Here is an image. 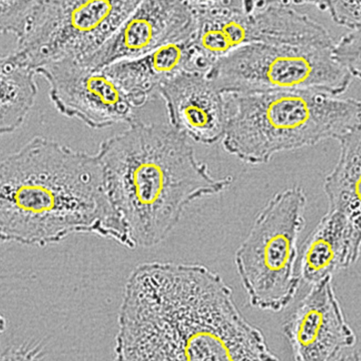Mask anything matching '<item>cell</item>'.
Returning a JSON list of instances; mask_svg holds the SVG:
<instances>
[{
  "label": "cell",
  "mask_w": 361,
  "mask_h": 361,
  "mask_svg": "<svg viewBox=\"0 0 361 361\" xmlns=\"http://www.w3.org/2000/svg\"><path fill=\"white\" fill-rule=\"evenodd\" d=\"M35 69L13 51L0 60V132L11 133L23 123L37 93Z\"/></svg>",
  "instance_id": "2e32d148"
},
{
  "label": "cell",
  "mask_w": 361,
  "mask_h": 361,
  "mask_svg": "<svg viewBox=\"0 0 361 361\" xmlns=\"http://www.w3.org/2000/svg\"><path fill=\"white\" fill-rule=\"evenodd\" d=\"M49 84L56 110L93 129L136 120L135 109L103 69H92L73 59L57 61L36 70Z\"/></svg>",
  "instance_id": "ba28073f"
},
{
  "label": "cell",
  "mask_w": 361,
  "mask_h": 361,
  "mask_svg": "<svg viewBox=\"0 0 361 361\" xmlns=\"http://www.w3.org/2000/svg\"><path fill=\"white\" fill-rule=\"evenodd\" d=\"M169 124L189 140L204 145L222 140L227 121L224 94L207 75L182 72L161 84Z\"/></svg>",
  "instance_id": "8fae6325"
},
{
  "label": "cell",
  "mask_w": 361,
  "mask_h": 361,
  "mask_svg": "<svg viewBox=\"0 0 361 361\" xmlns=\"http://www.w3.org/2000/svg\"><path fill=\"white\" fill-rule=\"evenodd\" d=\"M335 44L317 22L290 41L238 47L217 60L207 77L223 94L307 90L340 96L353 78L336 59Z\"/></svg>",
  "instance_id": "8992f818"
},
{
  "label": "cell",
  "mask_w": 361,
  "mask_h": 361,
  "mask_svg": "<svg viewBox=\"0 0 361 361\" xmlns=\"http://www.w3.org/2000/svg\"><path fill=\"white\" fill-rule=\"evenodd\" d=\"M360 252L348 218L339 211L329 209L302 244L299 275L314 285L347 269L357 261Z\"/></svg>",
  "instance_id": "7c38bea8"
},
{
  "label": "cell",
  "mask_w": 361,
  "mask_h": 361,
  "mask_svg": "<svg viewBox=\"0 0 361 361\" xmlns=\"http://www.w3.org/2000/svg\"><path fill=\"white\" fill-rule=\"evenodd\" d=\"M96 155L135 247L161 243L190 204L226 190L233 181L231 176H213L189 139L169 123L136 119L102 141Z\"/></svg>",
  "instance_id": "3957f363"
},
{
  "label": "cell",
  "mask_w": 361,
  "mask_h": 361,
  "mask_svg": "<svg viewBox=\"0 0 361 361\" xmlns=\"http://www.w3.org/2000/svg\"><path fill=\"white\" fill-rule=\"evenodd\" d=\"M114 350V361H279L219 274L171 262L128 276Z\"/></svg>",
  "instance_id": "6da1fadb"
},
{
  "label": "cell",
  "mask_w": 361,
  "mask_h": 361,
  "mask_svg": "<svg viewBox=\"0 0 361 361\" xmlns=\"http://www.w3.org/2000/svg\"><path fill=\"white\" fill-rule=\"evenodd\" d=\"M194 36L164 45L150 54L124 60L118 67L120 80L130 94L150 101L162 82L182 72H192Z\"/></svg>",
  "instance_id": "5bb4252c"
},
{
  "label": "cell",
  "mask_w": 361,
  "mask_h": 361,
  "mask_svg": "<svg viewBox=\"0 0 361 361\" xmlns=\"http://www.w3.org/2000/svg\"><path fill=\"white\" fill-rule=\"evenodd\" d=\"M73 233L135 248L96 154L35 137L0 164L1 239L43 247Z\"/></svg>",
  "instance_id": "7a4b0ae2"
},
{
  "label": "cell",
  "mask_w": 361,
  "mask_h": 361,
  "mask_svg": "<svg viewBox=\"0 0 361 361\" xmlns=\"http://www.w3.org/2000/svg\"><path fill=\"white\" fill-rule=\"evenodd\" d=\"M227 121L222 145L247 164L279 152L338 140L361 114V100L307 90L224 94Z\"/></svg>",
  "instance_id": "277c9868"
},
{
  "label": "cell",
  "mask_w": 361,
  "mask_h": 361,
  "mask_svg": "<svg viewBox=\"0 0 361 361\" xmlns=\"http://www.w3.org/2000/svg\"><path fill=\"white\" fill-rule=\"evenodd\" d=\"M283 330L295 361H332L356 343V336L336 297L331 278L312 285Z\"/></svg>",
  "instance_id": "30bf717a"
},
{
  "label": "cell",
  "mask_w": 361,
  "mask_h": 361,
  "mask_svg": "<svg viewBox=\"0 0 361 361\" xmlns=\"http://www.w3.org/2000/svg\"><path fill=\"white\" fill-rule=\"evenodd\" d=\"M338 141V159L326 176L324 189L329 209L339 211L348 218L361 250V114Z\"/></svg>",
  "instance_id": "9a60e30c"
},
{
  "label": "cell",
  "mask_w": 361,
  "mask_h": 361,
  "mask_svg": "<svg viewBox=\"0 0 361 361\" xmlns=\"http://www.w3.org/2000/svg\"><path fill=\"white\" fill-rule=\"evenodd\" d=\"M195 20L194 41L214 63L249 44L251 1H190Z\"/></svg>",
  "instance_id": "4fadbf2b"
},
{
  "label": "cell",
  "mask_w": 361,
  "mask_h": 361,
  "mask_svg": "<svg viewBox=\"0 0 361 361\" xmlns=\"http://www.w3.org/2000/svg\"><path fill=\"white\" fill-rule=\"evenodd\" d=\"M306 204L299 187L276 193L235 252L237 272L255 308L280 312L297 293L301 279L295 271L297 243L305 224Z\"/></svg>",
  "instance_id": "52a82bcc"
},
{
  "label": "cell",
  "mask_w": 361,
  "mask_h": 361,
  "mask_svg": "<svg viewBox=\"0 0 361 361\" xmlns=\"http://www.w3.org/2000/svg\"><path fill=\"white\" fill-rule=\"evenodd\" d=\"M334 54L351 77L361 81V30L342 36L335 44Z\"/></svg>",
  "instance_id": "ac0fdd59"
},
{
  "label": "cell",
  "mask_w": 361,
  "mask_h": 361,
  "mask_svg": "<svg viewBox=\"0 0 361 361\" xmlns=\"http://www.w3.org/2000/svg\"><path fill=\"white\" fill-rule=\"evenodd\" d=\"M326 11L336 24L350 30H361V1H303Z\"/></svg>",
  "instance_id": "e0dca14e"
},
{
  "label": "cell",
  "mask_w": 361,
  "mask_h": 361,
  "mask_svg": "<svg viewBox=\"0 0 361 361\" xmlns=\"http://www.w3.org/2000/svg\"><path fill=\"white\" fill-rule=\"evenodd\" d=\"M43 355L39 344L9 347L1 354V361H40Z\"/></svg>",
  "instance_id": "d6986e66"
},
{
  "label": "cell",
  "mask_w": 361,
  "mask_h": 361,
  "mask_svg": "<svg viewBox=\"0 0 361 361\" xmlns=\"http://www.w3.org/2000/svg\"><path fill=\"white\" fill-rule=\"evenodd\" d=\"M196 20L190 1L144 0L91 56L80 61L92 69L145 56L193 37Z\"/></svg>",
  "instance_id": "9c48e42d"
},
{
  "label": "cell",
  "mask_w": 361,
  "mask_h": 361,
  "mask_svg": "<svg viewBox=\"0 0 361 361\" xmlns=\"http://www.w3.org/2000/svg\"><path fill=\"white\" fill-rule=\"evenodd\" d=\"M140 0L4 1L1 33H11L13 52L36 70L64 59L82 61L94 54Z\"/></svg>",
  "instance_id": "5b68a950"
}]
</instances>
